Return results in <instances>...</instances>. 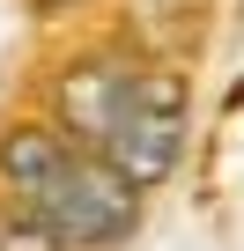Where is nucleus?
<instances>
[{
  "mask_svg": "<svg viewBox=\"0 0 244 251\" xmlns=\"http://www.w3.org/2000/svg\"><path fill=\"white\" fill-rule=\"evenodd\" d=\"M185 126H192V96H185V74L170 67H126V89H118L104 133H96V155L126 177V185H163L185 155Z\"/></svg>",
  "mask_w": 244,
  "mask_h": 251,
  "instance_id": "nucleus-1",
  "label": "nucleus"
},
{
  "mask_svg": "<svg viewBox=\"0 0 244 251\" xmlns=\"http://www.w3.org/2000/svg\"><path fill=\"white\" fill-rule=\"evenodd\" d=\"M23 207H37L52 229H59V244L67 251H104V244H118L134 229V214H141V185H126L96 148H81L74 141V155L23 200Z\"/></svg>",
  "mask_w": 244,
  "mask_h": 251,
  "instance_id": "nucleus-2",
  "label": "nucleus"
},
{
  "mask_svg": "<svg viewBox=\"0 0 244 251\" xmlns=\"http://www.w3.org/2000/svg\"><path fill=\"white\" fill-rule=\"evenodd\" d=\"M67 155H74V133H67V126H15V133L0 141V192H8V200H30Z\"/></svg>",
  "mask_w": 244,
  "mask_h": 251,
  "instance_id": "nucleus-3",
  "label": "nucleus"
},
{
  "mask_svg": "<svg viewBox=\"0 0 244 251\" xmlns=\"http://www.w3.org/2000/svg\"><path fill=\"white\" fill-rule=\"evenodd\" d=\"M118 89H126V67H111V59L67 67V81H59V126H67L81 148H96L104 118H111V103H118Z\"/></svg>",
  "mask_w": 244,
  "mask_h": 251,
  "instance_id": "nucleus-4",
  "label": "nucleus"
},
{
  "mask_svg": "<svg viewBox=\"0 0 244 251\" xmlns=\"http://www.w3.org/2000/svg\"><path fill=\"white\" fill-rule=\"evenodd\" d=\"M0 214H8V192H0Z\"/></svg>",
  "mask_w": 244,
  "mask_h": 251,
  "instance_id": "nucleus-5",
  "label": "nucleus"
}]
</instances>
